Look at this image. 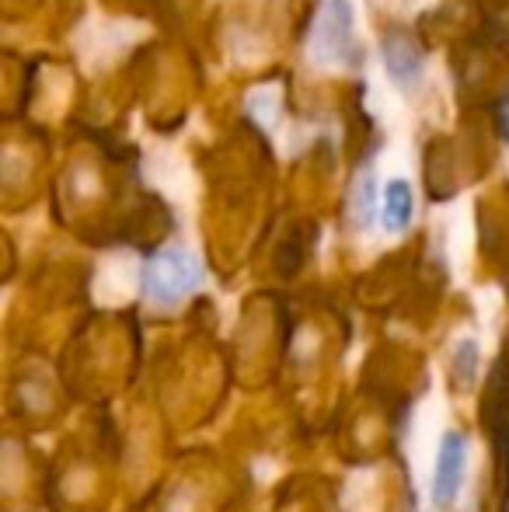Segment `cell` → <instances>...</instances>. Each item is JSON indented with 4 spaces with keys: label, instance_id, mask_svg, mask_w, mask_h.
<instances>
[{
    "label": "cell",
    "instance_id": "cell-1",
    "mask_svg": "<svg viewBox=\"0 0 509 512\" xmlns=\"http://www.w3.org/2000/svg\"><path fill=\"white\" fill-rule=\"evenodd\" d=\"M203 265L185 248H164L143 265V297L157 307H175L199 290Z\"/></svg>",
    "mask_w": 509,
    "mask_h": 512
},
{
    "label": "cell",
    "instance_id": "cell-2",
    "mask_svg": "<svg viewBox=\"0 0 509 512\" xmlns=\"http://www.w3.org/2000/svg\"><path fill=\"white\" fill-rule=\"evenodd\" d=\"M314 53H318L321 63H342V67H356V56H360V46H356L353 35V7L349 0H328L325 14L318 21V35H314Z\"/></svg>",
    "mask_w": 509,
    "mask_h": 512
},
{
    "label": "cell",
    "instance_id": "cell-3",
    "mask_svg": "<svg viewBox=\"0 0 509 512\" xmlns=\"http://www.w3.org/2000/svg\"><path fill=\"white\" fill-rule=\"evenodd\" d=\"M485 425L496 443V485L499 512H509V366H499L492 377V391L485 398Z\"/></svg>",
    "mask_w": 509,
    "mask_h": 512
},
{
    "label": "cell",
    "instance_id": "cell-4",
    "mask_svg": "<svg viewBox=\"0 0 509 512\" xmlns=\"http://www.w3.org/2000/svg\"><path fill=\"white\" fill-rule=\"evenodd\" d=\"M464 471H468V439L454 429L443 432L440 457H436V471H433V502L440 509L457 502L464 485Z\"/></svg>",
    "mask_w": 509,
    "mask_h": 512
},
{
    "label": "cell",
    "instance_id": "cell-5",
    "mask_svg": "<svg viewBox=\"0 0 509 512\" xmlns=\"http://www.w3.org/2000/svg\"><path fill=\"white\" fill-rule=\"evenodd\" d=\"M412 209H415V199H412V185L405 178H394V182L384 185V199H381V220L391 234H405L408 223H412Z\"/></svg>",
    "mask_w": 509,
    "mask_h": 512
},
{
    "label": "cell",
    "instance_id": "cell-6",
    "mask_svg": "<svg viewBox=\"0 0 509 512\" xmlns=\"http://www.w3.org/2000/svg\"><path fill=\"white\" fill-rule=\"evenodd\" d=\"M384 56H387V74H391L401 88H408V84L419 77L422 60H419V49H415L412 39H405V35H391V39L384 42Z\"/></svg>",
    "mask_w": 509,
    "mask_h": 512
},
{
    "label": "cell",
    "instance_id": "cell-7",
    "mask_svg": "<svg viewBox=\"0 0 509 512\" xmlns=\"http://www.w3.org/2000/svg\"><path fill=\"white\" fill-rule=\"evenodd\" d=\"M450 370H454L457 387L468 391V387L475 384V373H478V342H471V338L457 342L454 359H450Z\"/></svg>",
    "mask_w": 509,
    "mask_h": 512
},
{
    "label": "cell",
    "instance_id": "cell-8",
    "mask_svg": "<svg viewBox=\"0 0 509 512\" xmlns=\"http://www.w3.org/2000/svg\"><path fill=\"white\" fill-rule=\"evenodd\" d=\"M374 213H377V203H374V178L363 175L356 182V192H353V216H356V227L367 230L374 223Z\"/></svg>",
    "mask_w": 509,
    "mask_h": 512
},
{
    "label": "cell",
    "instance_id": "cell-9",
    "mask_svg": "<svg viewBox=\"0 0 509 512\" xmlns=\"http://www.w3.org/2000/svg\"><path fill=\"white\" fill-rule=\"evenodd\" d=\"M499 133H503V140H509V91L503 95V102H499Z\"/></svg>",
    "mask_w": 509,
    "mask_h": 512
}]
</instances>
